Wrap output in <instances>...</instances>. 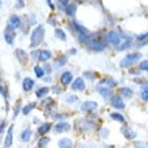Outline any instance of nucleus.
Listing matches in <instances>:
<instances>
[{
    "label": "nucleus",
    "mask_w": 148,
    "mask_h": 148,
    "mask_svg": "<svg viewBox=\"0 0 148 148\" xmlns=\"http://www.w3.org/2000/svg\"><path fill=\"white\" fill-rule=\"evenodd\" d=\"M43 35H45V28H43V26H38L31 34V46H39V43L42 42L43 39Z\"/></svg>",
    "instance_id": "1"
},
{
    "label": "nucleus",
    "mask_w": 148,
    "mask_h": 148,
    "mask_svg": "<svg viewBox=\"0 0 148 148\" xmlns=\"http://www.w3.org/2000/svg\"><path fill=\"white\" fill-rule=\"evenodd\" d=\"M140 58H141V54H140V53H131V54L125 55L124 58L121 59L120 66L121 67H128V66H131V65H133V63L136 62L137 59H140Z\"/></svg>",
    "instance_id": "2"
},
{
    "label": "nucleus",
    "mask_w": 148,
    "mask_h": 148,
    "mask_svg": "<svg viewBox=\"0 0 148 148\" xmlns=\"http://www.w3.org/2000/svg\"><path fill=\"white\" fill-rule=\"evenodd\" d=\"M106 40L110 43V45H113L114 47H119L121 46V42H124V39H121V36H120V32L119 31H109L108 32V35H106Z\"/></svg>",
    "instance_id": "3"
},
{
    "label": "nucleus",
    "mask_w": 148,
    "mask_h": 148,
    "mask_svg": "<svg viewBox=\"0 0 148 148\" xmlns=\"http://www.w3.org/2000/svg\"><path fill=\"white\" fill-rule=\"evenodd\" d=\"M14 30H15V28L12 27L11 24H8L7 27H5V30H4V39H5V42H7L8 45H12V43H14V39H15V32H14Z\"/></svg>",
    "instance_id": "4"
},
{
    "label": "nucleus",
    "mask_w": 148,
    "mask_h": 148,
    "mask_svg": "<svg viewBox=\"0 0 148 148\" xmlns=\"http://www.w3.org/2000/svg\"><path fill=\"white\" fill-rule=\"evenodd\" d=\"M110 102H112V106H114L116 109H124L125 108V102L120 94L112 96V97H110Z\"/></svg>",
    "instance_id": "5"
},
{
    "label": "nucleus",
    "mask_w": 148,
    "mask_h": 148,
    "mask_svg": "<svg viewBox=\"0 0 148 148\" xmlns=\"http://www.w3.org/2000/svg\"><path fill=\"white\" fill-rule=\"evenodd\" d=\"M121 133H123L128 140H133V139H136V136H137L136 132H135L133 129H131L129 127H125V125L121 127Z\"/></svg>",
    "instance_id": "6"
},
{
    "label": "nucleus",
    "mask_w": 148,
    "mask_h": 148,
    "mask_svg": "<svg viewBox=\"0 0 148 148\" xmlns=\"http://www.w3.org/2000/svg\"><path fill=\"white\" fill-rule=\"evenodd\" d=\"M97 102L96 101H85L82 102L81 110L82 112H93L94 109H97Z\"/></svg>",
    "instance_id": "7"
},
{
    "label": "nucleus",
    "mask_w": 148,
    "mask_h": 148,
    "mask_svg": "<svg viewBox=\"0 0 148 148\" xmlns=\"http://www.w3.org/2000/svg\"><path fill=\"white\" fill-rule=\"evenodd\" d=\"M71 89L73 90H84L85 89V81L82 79L81 77H78V78H75L73 82H71Z\"/></svg>",
    "instance_id": "8"
},
{
    "label": "nucleus",
    "mask_w": 148,
    "mask_h": 148,
    "mask_svg": "<svg viewBox=\"0 0 148 148\" xmlns=\"http://www.w3.org/2000/svg\"><path fill=\"white\" fill-rule=\"evenodd\" d=\"M61 82H62V85H65V86L71 85V82H73V73H71V71H65V73H62V75H61Z\"/></svg>",
    "instance_id": "9"
},
{
    "label": "nucleus",
    "mask_w": 148,
    "mask_h": 148,
    "mask_svg": "<svg viewBox=\"0 0 148 148\" xmlns=\"http://www.w3.org/2000/svg\"><path fill=\"white\" fill-rule=\"evenodd\" d=\"M55 132L57 133H62V132H66V131H69L70 129V124L69 123H66V121H59L58 124L54 127Z\"/></svg>",
    "instance_id": "10"
},
{
    "label": "nucleus",
    "mask_w": 148,
    "mask_h": 148,
    "mask_svg": "<svg viewBox=\"0 0 148 148\" xmlns=\"http://www.w3.org/2000/svg\"><path fill=\"white\" fill-rule=\"evenodd\" d=\"M12 132H14V125H10V128L7 131L5 140H4V148H10L12 145Z\"/></svg>",
    "instance_id": "11"
},
{
    "label": "nucleus",
    "mask_w": 148,
    "mask_h": 148,
    "mask_svg": "<svg viewBox=\"0 0 148 148\" xmlns=\"http://www.w3.org/2000/svg\"><path fill=\"white\" fill-rule=\"evenodd\" d=\"M97 92L100 94H101L104 98H109V97H112V90L109 89V88H105V86H102V85H98L97 88Z\"/></svg>",
    "instance_id": "12"
},
{
    "label": "nucleus",
    "mask_w": 148,
    "mask_h": 148,
    "mask_svg": "<svg viewBox=\"0 0 148 148\" xmlns=\"http://www.w3.org/2000/svg\"><path fill=\"white\" fill-rule=\"evenodd\" d=\"M89 47L94 51H102L105 49V43L100 42V40H93V42L89 43Z\"/></svg>",
    "instance_id": "13"
},
{
    "label": "nucleus",
    "mask_w": 148,
    "mask_h": 148,
    "mask_svg": "<svg viewBox=\"0 0 148 148\" xmlns=\"http://www.w3.org/2000/svg\"><path fill=\"white\" fill-rule=\"evenodd\" d=\"M34 85H35V82H34V79H32V78L26 77L23 79V90H24V92H30V90L34 88Z\"/></svg>",
    "instance_id": "14"
},
{
    "label": "nucleus",
    "mask_w": 148,
    "mask_h": 148,
    "mask_svg": "<svg viewBox=\"0 0 148 148\" xmlns=\"http://www.w3.org/2000/svg\"><path fill=\"white\" fill-rule=\"evenodd\" d=\"M51 129V124L50 123H43V124H40L38 127V133L40 135V136H45L49 131Z\"/></svg>",
    "instance_id": "15"
},
{
    "label": "nucleus",
    "mask_w": 148,
    "mask_h": 148,
    "mask_svg": "<svg viewBox=\"0 0 148 148\" xmlns=\"http://www.w3.org/2000/svg\"><path fill=\"white\" fill-rule=\"evenodd\" d=\"M31 136H32V131L30 128H26V129H23V132L20 133V140L27 143V141H30Z\"/></svg>",
    "instance_id": "16"
},
{
    "label": "nucleus",
    "mask_w": 148,
    "mask_h": 148,
    "mask_svg": "<svg viewBox=\"0 0 148 148\" xmlns=\"http://www.w3.org/2000/svg\"><path fill=\"white\" fill-rule=\"evenodd\" d=\"M100 85L105 86V88H114V86L117 85V82L113 79V78H102L101 82H100Z\"/></svg>",
    "instance_id": "17"
},
{
    "label": "nucleus",
    "mask_w": 148,
    "mask_h": 148,
    "mask_svg": "<svg viewBox=\"0 0 148 148\" xmlns=\"http://www.w3.org/2000/svg\"><path fill=\"white\" fill-rule=\"evenodd\" d=\"M51 58V53L49 50H42V51H39V57L38 59L40 61V62H47L49 59Z\"/></svg>",
    "instance_id": "18"
},
{
    "label": "nucleus",
    "mask_w": 148,
    "mask_h": 148,
    "mask_svg": "<svg viewBox=\"0 0 148 148\" xmlns=\"http://www.w3.org/2000/svg\"><path fill=\"white\" fill-rule=\"evenodd\" d=\"M58 147L59 148H71L73 147V143H71L70 139L63 137V139H61V140L58 141Z\"/></svg>",
    "instance_id": "19"
},
{
    "label": "nucleus",
    "mask_w": 148,
    "mask_h": 148,
    "mask_svg": "<svg viewBox=\"0 0 148 148\" xmlns=\"http://www.w3.org/2000/svg\"><path fill=\"white\" fill-rule=\"evenodd\" d=\"M140 98L143 101H148V84H144L140 89Z\"/></svg>",
    "instance_id": "20"
},
{
    "label": "nucleus",
    "mask_w": 148,
    "mask_h": 148,
    "mask_svg": "<svg viewBox=\"0 0 148 148\" xmlns=\"http://www.w3.org/2000/svg\"><path fill=\"white\" fill-rule=\"evenodd\" d=\"M65 10H66V14L69 16H71V18H74V15H75V11H77V5L75 4H67L66 7H65Z\"/></svg>",
    "instance_id": "21"
},
{
    "label": "nucleus",
    "mask_w": 148,
    "mask_h": 148,
    "mask_svg": "<svg viewBox=\"0 0 148 148\" xmlns=\"http://www.w3.org/2000/svg\"><path fill=\"white\" fill-rule=\"evenodd\" d=\"M10 24H11L14 28H18L20 26V18L16 15H11L10 16Z\"/></svg>",
    "instance_id": "22"
},
{
    "label": "nucleus",
    "mask_w": 148,
    "mask_h": 148,
    "mask_svg": "<svg viewBox=\"0 0 148 148\" xmlns=\"http://www.w3.org/2000/svg\"><path fill=\"white\" fill-rule=\"evenodd\" d=\"M110 119H112V120H114V121H119V123H125V117L123 116L121 113H119V112L110 113Z\"/></svg>",
    "instance_id": "23"
},
{
    "label": "nucleus",
    "mask_w": 148,
    "mask_h": 148,
    "mask_svg": "<svg viewBox=\"0 0 148 148\" xmlns=\"http://www.w3.org/2000/svg\"><path fill=\"white\" fill-rule=\"evenodd\" d=\"M50 143V137H47V136H40L39 137V140H38V147L39 148H45L47 144Z\"/></svg>",
    "instance_id": "24"
},
{
    "label": "nucleus",
    "mask_w": 148,
    "mask_h": 148,
    "mask_svg": "<svg viewBox=\"0 0 148 148\" xmlns=\"http://www.w3.org/2000/svg\"><path fill=\"white\" fill-rule=\"evenodd\" d=\"M132 94H133V92H132V89L131 88H121L120 89V96L121 97H132Z\"/></svg>",
    "instance_id": "25"
},
{
    "label": "nucleus",
    "mask_w": 148,
    "mask_h": 148,
    "mask_svg": "<svg viewBox=\"0 0 148 148\" xmlns=\"http://www.w3.org/2000/svg\"><path fill=\"white\" fill-rule=\"evenodd\" d=\"M73 26L75 27V30H77V31L79 32L81 35H82V34H89V32H88V30H86L84 26H81V24L78 23L77 20H73Z\"/></svg>",
    "instance_id": "26"
},
{
    "label": "nucleus",
    "mask_w": 148,
    "mask_h": 148,
    "mask_svg": "<svg viewBox=\"0 0 148 148\" xmlns=\"http://www.w3.org/2000/svg\"><path fill=\"white\" fill-rule=\"evenodd\" d=\"M50 90H49V88H46V86H43V88H39L38 90H36V93H35V96L38 98H42V97H45L47 93H49Z\"/></svg>",
    "instance_id": "27"
},
{
    "label": "nucleus",
    "mask_w": 148,
    "mask_h": 148,
    "mask_svg": "<svg viewBox=\"0 0 148 148\" xmlns=\"http://www.w3.org/2000/svg\"><path fill=\"white\" fill-rule=\"evenodd\" d=\"M35 106H36V104H35V102H30V104H27V105H26V106H24V108H23V109H22V113H23L24 116H27L28 113L31 112V110L34 109Z\"/></svg>",
    "instance_id": "28"
},
{
    "label": "nucleus",
    "mask_w": 148,
    "mask_h": 148,
    "mask_svg": "<svg viewBox=\"0 0 148 148\" xmlns=\"http://www.w3.org/2000/svg\"><path fill=\"white\" fill-rule=\"evenodd\" d=\"M15 54H16V57L20 59V62H24V61L27 59V53H26V51H23V50H20V49H18V50H16Z\"/></svg>",
    "instance_id": "29"
},
{
    "label": "nucleus",
    "mask_w": 148,
    "mask_h": 148,
    "mask_svg": "<svg viewBox=\"0 0 148 148\" xmlns=\"http://www.w3.org/2000/svg\"><path fill=\"white\" fill-rule=\"evenodd\" d=\"M34 70H35V74H36V77H38V78H43V77H45V73H46V71H45V69H43V67L35 66V67H34Z\"/></svg>",
    "instance_id": "30"
},
{
    "label": "nucleus",
    "mask_w": 148,
    "mask_h": 148,
    "mask_svg": "<svg viewBox=\"0 0 148 148\" xmlns=\"http://www.w3.org/2000/svg\"><path fill=\"white\" fill-rule=\"evenodd\" d=\"M78 100L77 96H74V94H67V96H65V102H67V104H73V102H75Z\"/></svg>",
    "instance_id": "31"
},
{
    "label": "nucleus",
    "mask_w": 148,
    "mask_h": 148,
    "mask_svg": "<svg viewBox=\"0 0 148 148\" xmlns=\"http://www.w3.org/2000/svg\"><path fill=\"white\" fill-rule=\"evenodd\" d=\"M55 36L58 39H61V40H66V34H65L61 28H57V30H55Z\"/></svg>",
    "instance_id": "32"
},
{
    "label": "nucleus",
    "mask_w": 148,
    "mask_h": 148,
    "mask_svg": "<svg viewBox=\"0 0 148 148\" xmlns=\"http://www.w3.org/2000/svg\"><path fill=\"white\" fill-rule=\"evenodd\" d=\"M139 69L143 71H148V59H145V61H141L140 65H139Z\"/></svg>",
    "instance_id": "33"
},
{
    "label": "nucleus",
    "mask_w": 148,
    "mask_h": 148,
    "mask_svg": "<svg viewBox=\"0 0 148 148\" xmlns=\"http://www.w3.org/2000/svg\"><path fill=\"white\" fill-rule=\"evenodd\" d=\"M135 148H148L147 141H135Z\"/></svg>",
    "instance_id": "34"
},
{
    "label": "nucleus",
    "mask_w": 148,
    "mask_h": 148,
    "mask_svg": "<svg viewBox=\"0 0 148 148\" xmlns=\"http://www.w3.org/2000/svg\"><path fill=\"white\" fill-rule=\"evenodd\" d=\"M66 57L65 55H62V57H59L58 59H57V66H63L65 63H66Z\"/></svg>",
    "instance_id": "35"
},
{
    "label": "nucleus",
    "mask_w": 148,
    "mask_h": 148,
    "mask_svg": "<svg viewBox=\"0 0 148 148\" xmlns=\"http://www.w3.org/2000/svg\"><path fill=\"white\" fill-rule=\"evenodd\" d=\"M108 135H109V129L108 128H101V131H100V136L101 137H108Z\"/></svg>",
    "instance_id": "36"
},
{
    "label": "nucleus",
    "mask_w": 148,
    "mask_h": 148,
    "mask_svg": "<svg viewBox=\"0 0 148 148\" xmlns=\"http://www.w3.org/2000/svg\"><path fill=\"white\" fill-rule=\"evenodd\" d=\"M88 40H89V34H82V35H79V42L81 43H88Z\"/></svg>",
    "instance_id": "37"
},
{
    "label": "nucleus",
    "mask_w": 148,
    "mask_h": 148,
    "mask_svg": "<svg viewBox=\"0 0 148 148\" xmlns=\"http://www.w3.org/2000/svg\"><path fill=\"white\" fill-rule=\"evenodd\" d=\"M66 116H67V114H63V113H55L53 117H54L55 120H61V121H62L63 119H66Z\"/></svg>",
    "instance_id": "38"
},
{
    "label": "nucleus",
    "mask_w": 148,
    "mask_h": 148,
    "mask_svg": "<svg viewBox=\"0 0 148 148\" xmlns=\"http://www.w3.org/2000/svg\"><path fill=\"white\" fill-rule=\"evenodd\" d=\"M20 109H22V106H20V102H18V104H16V106H15V109H14V119H15V117L19 114Z\"/></svg>",
    "instance_id": "39"
},
{
    "label": "nucleus",
    "mask_w": 148,
    "mask_h": 148,
    "mask_svg": "<svg viewBox=\"0 0 148 148\" xmlns=\"http://www.w3.org/2000/svg\"><path fill=\"white\" fill-rule=\"evenodd\" d=\"M0 94H1V96H3L4 98H7V97H8V93H7V90L4 89V88H3V86H1V85H0Z\"/></svg>",
    "instance_id": "40"
},
{
    "label": "nucleus",
    "mask_w": 148,
    "mask_h": 148,
    "mask_svg": "<svg viewBox=\"0 0 148 148\" xmlns=\"http://www.w3.org/2000/svg\"><path fill=\"white\" fill-rule=\"evenodd\" d=\"M23 7H24L23 0H16V8H23Z\"/></svg>",
    "instance_id": "41"
},
{
    "label": "nucleus",
    "mask_w": 148,
    "mask_h": 148,
    "mask_svg": "<svg viewBox=\"0 0 148 148\" xmlns=\"http://www.w3.org/2000/svg\"><path fill=\"white\" fill-rule=\"evenodd\" d=\"M58 1L61 5H63V7H66L67 4H69V0H58Z\"/></svg>",
    "instance_id": "42"
},
{
    "label": "nucleus",
    "mask_w": 148,
    "mask_h": 148,
    "mask_svg": "<svg viewBox=\"0 0 148 148\" xmlns=\"http://www.w3.org/2000/svg\"><path fill=\"white\" fill-rule=\"evenodd\" d=\"M85 77H88L89 79H94V77H96V75H94V74H92V73H88V71H86V73H85Z\"/></svg>",
    "instance_id": "43"
},
{
    "label": "nucleus",
    "mask_w": 148,
    "mask_h": 148,
    "mask_svg": "<svg viewBox=\"0 0 148 148\" xmlns=\"http://www.w3.org/2000/svg\"><path fill=\"white\" fill-rule=\"evenodd\" d=\"M147 36H148V31H147V32H144L143 35L137 36V40H143V39H144V38H147Z\"/></svg>",
    "instance_id": "44"
},
{
    "label": "nucleus",
    "mask_w": 148,
    "mask_h": 148,
    "mask_svg": "<svg viewBox=\"0 0 148 148\" xmlns=\"http://www.w3.org/2000/svg\"><path fill=\"white\" fill-rule=\"evenodd\" d=\"M51 90H53L54 93H61V89H59L58 86H53V88H51Z\"/></svg>",
    "instance_id": "45"
},
{
    "label": "nucleus",
    "mask_w": 148,
    "mask_h": 148,
    "mask_svg": "<svg viewBox=\"0 0 148 148\" xmlns=\"http://www.w3.org/2000/svg\"><path fill=\"white\" fill-rule=\"evenodd\" d=\"M4 125H5V121H1V123H0V133L4 131Z\"/></svg>",
    "instance_id": "46"
},
{
    "label": "nucleus",
    "mask_w": 148,
    "mask_h": 148,
    "mask_svg": "<svg viewBox=\"0 0 148 148\" xmlns=\"http://www.w3.org/2000/svg\"><path fill=\"white\" fill-rule=\"evenodd\" d=\"M47 4L50 5V8H51V10L54 8V4H53V1H51V0H47Z\"/></svg>",
    "instance_id": "47"
},
{
    "label": "nucleus",
    "mask_w": 148,
    "mask_h": 148,
    "mask_svg": "<svg viewBox=\"0 0 148 148\" xmlns=\"http://www.w3.org/2000/svg\"><path fill=\"white\" fill-rule=\"evenodd\" d=\"M45 70H46V73L50 74V73H51V67H50V66H46V67H45Z\"/></svg>",
    "instance_id": "48"
},
{
    "label": "nucleus",
    "mask_w": 148,
    "mask_h": 148,
    "mask_svg": "<svg viewBox=\"0 0 148 148\" xmlns=\"http://www.w3.org/2000/svg\"><path fill=\"white\" fill-rule=\"evenodd\" d=\"M43 79L46 82H51V77H43Z\"/></svg>",
    "instance_id": "49"
},
{
    "label": "nucleus",
    "mask_w": 148,
    "mask_h": 148,
    "mask_svg": "<svg viewBox=\"0 0 148 148\" xmlns=\"http://www.w3.org/2000/svg\"><path fill=\"white\" fill-rule=\"evenodd\" d=\"M70 54H75V49H71V50H70Z\"/></svg>",
    "instance_id": "50"
},
{
    "label": "nucleus",
    "mask_w": 148,
    "mask_h": 148,
    "mask_svg": "<svg viewBox=\"0 0 148 148\" xmlns=\"http://www.w3.org/2000/svg\"><path fill=\"white\" fill-rule=\"evenodd\" d=\"M0 5H1V0H0Z\"/></svg>",
    "instance_id": "51"
}]
</instances>
